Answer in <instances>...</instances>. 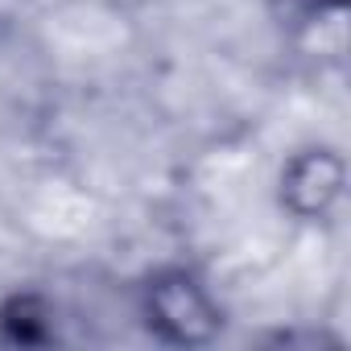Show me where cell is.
I'll use <instances>...</instances> for the list:
<instances>
[{
    "instance_id": "cell-1",
    "label": "cell",
    "mask_w": 351,
    "mask_h": 351,
    "mask_svg": "<svg viewBox=\"0 0 351 351\" xmlns=\"http://www.w3.org/2000/svg\"><path fill=\"white\" fill-rule=\"evenodd\" d=\"M145 318L165 343H207L219 330V310L207 289L182 273L169 269L145 285Z\"/></svg>"
},
{
    "instance_id": "cell-3",
    "label": "cell",
    "mask_w": 351,
    "mask_h": 351,
    "mask_svg": "<svg viewBox=\"0 0 351 351\" xmlns=\"http://www.w3.org/2000/svg\"><path fill=\"white\" fill-rule=\"evenodd\" d=\"M0 339L5 343H46L54 339V310L38 293H21L0 306Z\"/></svg>"
},
{
    "instance_id": "cell-2",
    "label": "cell",
    "mask_w": 351,
    "mask_h": 351,
    "mask_svg": "<svg viewBox=\"0 0 351 351\" xmlns=\"http://www.w3.org/2000/svg\"><path fill=\"white\" fill-rule=\"evenodd\" d=\"M339 191H343V161L330 149H306L281 173V199L302 219L326 215Z\"/></svg>"
}]
</instances>
